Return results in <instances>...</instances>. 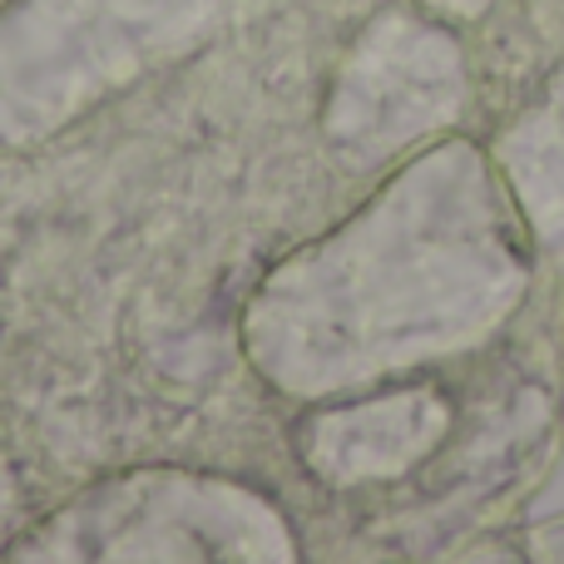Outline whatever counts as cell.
Here are the masks:
<instances>
[{
	"mask_svg": "<svg viewBox=\"0 0 564 564\" xmlns=\"http://www.w3.org/2000/svg\"><path fill=\"white\" fill-rule=\"evenodd\" d=\"M535 540H545V545H540L545 555H560V560H564V520H555V525H545Z\"/></svg>",
	"mask_w": 564,
	"mask_h": 564,
	"instance_id": "cell-1",
	"label": "cell"
}]
</instances>
